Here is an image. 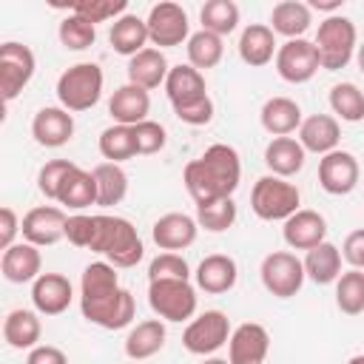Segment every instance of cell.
<instances>
[{"mask_svg": "<svg viewBox=\"0 0 364 364\" xmlns=\"http://www.w3.org/2000/svg\"><path fill=\"white\" fill-rule=\"evenodd\" d=\"M65 239L74 247H85V250L105 256L114 267H134L145 256L136 228L122 216L74 213L65 222Z\"/></svg>", "mask_w": 364, "mask_h": 364, "instance_id": "6da1fadb", "label": "cell"}, {"mask_svg": "<svg viewBox=\"0 0 364 364\" xmlns=\"http://www.w3.org/2000/svg\"><path fill=\"white\" fill-rule=\"evenodd\" d=\"M80 310L102 330H122L136 316V301L131 290L119 284L117 267L111 262H91L80 279Z\"/></svg>", "mask_w": 364, "mask_h": 364, "instance_id": "7a4b0ae2", "label": "cell"}, {"mask_svg": "<svg viewBox=\"0 0 364 364\" xmlns=\"http://www.w3.org/2000/svg\"><path fill=\"white\" fill-rule=\"evenodd\" d=\"M242 179V162L236 148L230 145H210L199 159H191L182 171V182L191 199L199 205H210L219 199H233V191Z\"/></svg>", "mask_w": 364, "mask_h": 364, "instance_id": "3957f363", "label": "cell"}, {"mask_svg": "<svg viewBox=\"0 0 364 364\" xmlns=\"http://www.w3.org/2000/svg\"><path fill=\"white\" fill-rule=\"evenodd\" d=\"M301 202V193L293 182L282 179V176H259L253 182V191H250V208L259 219L264 222H287L299 208Z\"/></svg>", "mask_w": 364, "mask_h": 364, "instance_id": "277c9868", "label": "cell"}, {"mask_svg": "<svg viewBox=\"0 0 364 364\" xmlns=\"http://www.w3.org/2000/svg\"><path fill=\"white\" fill-rule=\"evenodd\" d=\"M102 68L97 63H77L57 80V100L65 111H88L102 97Z\"/></svg>", "mask_w": 364, "mask_h": 364, "instance_id": "5b68a950", "label": "cell"}, {"mask_svg": "<svg viewBox=\"0 0 364 364\" xmlns=\"http://www.w3.org/2000/svg\"><path fill=\"white\" fill-rule=\"evenodd\" d=\"M355 23L350 17H341V14H333L327 20L318 23V31H316V48H318V60H321V68L327 71H341L353 54H355Z\"/></svg>", "mask_w": 364, "mask_h": 364, "instance_id": "8992f818", "label": "cell"}, {"mask_svg": "<svg viewBox=\"0 0 364 364\" xmlns=\"http://www.w3.org/2000/svg\"><path fill=\"white\" fill-rule=\"evenodd\" d=\"M148 304L165 321H188L196 313V290L185 279H159L148 284Z\"/></svg>", "mask_w": 364, "mask_h": 364, "instance_id": "52a82bcc", "label": "cell"}, {"mask_svg": "<svg viewBox=\"0 0 364 364\" xmlns=\"http://www.w3.org/2000/svg\"><path fill=\"white\" fill-rule=\"evenodd\" d=\"M259 276H262V284L270 296L276 299H290L301 290L304 284V264L301 259H296V253L290 250H273L262 259V267H259Z\"/></svg>", "mask_w": 364, "mask_h": 364, "instance_id": "ba28073f", "label": "cell"}, {"mask_svg": "<svg viewBox=\"0 0 364 364\" xmlns=\"http://www.w3.org/2000/svg\"><path fill=\"white\" fill-rule=\"evenodd\" d=\"M34 68H37V60H34V51L23 43H3L0 46V94H3V102H11L34 77Z\"/></svg>", "mask_w": 364, "mask_h": 364, "instance_id": "9c48e42d", "label": "cell"}, {"mask_svg": "<svg viewBox=\"0 0 364 364\" xmlns=\"http://www.w3.org/2000/svg\"><path fill=\"white\" fill-rule=\"evenodd\" d=\"M228 341H230V318L222 310H205L202 316L191 318V324L182 333V347L193 355H210Z\"/></svg>", "mask_w": 364, "mask_h": 364, "instance_id": "30bf717a", "label": "cell"}, {"mask_svg": "<svg viewBox=\"0 0 364 364\" xmlns=\"http://www.w3.org/2000/svg\"><path fill=\"white\" fill-rule=\"evenodd\" d=\"M145 26H148L151 43L159 48H173V46H182L185 40H191V23L179 3H156L148 11Z\"/></svg>", "mask_w": 364, "mask_h": 364, "instance_id": "8fae6325", "label": "cell"}, {"mask_svg": "<svg viewBox=\"0 0 364 364\" xmlns=\"http://www.w3.org/2000/svg\"><path fill=\"white\" fill-rule=\"evenodd\" d=\"M321 68V60H318V48L316 43L299 37V40H287L279 46L276 51V71L284 82H307L316 77V71Z\"/></svg>", "mask_w": 364, "mask_h": 364, "instance_id": "7c38bea8", "label": "cell"}, {"mask_svg": "<svg viewBox=\"0 0 364 364\" xmlns=\"http://www.w3.org/2000/svg\"><path fill=\"white\" fill-rule=\"evenodd\" d=\"M65 222H68V216L63 213V208H54V205L31 208V210L23 216V222H20L23 242H28V245H34V247L57 245V242L65 236Z\"/></svg>", "mask_w": 364, "mask_h": 364, "instance_id": "4fadbf2b", "label": "cell"}, {"mask_svg": "<svg viewBox=\"0 0 364 364\" xmlns=\"http://www.w3.org/2000/svg\"><path fill=\"white\" fill-rule=\"evenodd\" d=\"M318 185L333 196H347L358 185V159L350 151H330L318 159Z\"/></svg>", "mask_w": 364, "mask_h": 364, "instance_id": "5bb4252c", "label": "cell"}, {"mask_svg": "<svg viewBox=\"0 0 364 364\" xmlns=\"http://www.w3.org/2000/svg\"><path fill=\"white\" fill-rule=\"evenodd\" d=\"M270 350V336L262 324L245 321L230 333L228 341V361L230 364H264Z\"/></svg>", "mask_w": 364, "mask_h": 364, "instance_id": "9a60e30c", "label": "cell"}, {"mask_svg": "<svg viewBox=\"0 0 364 364\" xmlns=\"http://www.w3.org/2000/svg\"><path fill=\"white\" fill-rule=\"evenodd\" d=\"M196 233H199V222H196L193 216L176 213V210L159 216V219L154 222V228H151V236H154L156 247H159V250H168V253L191 247V245L196 242Z\"/></svg>", "mask_w": 364, "mask_h": 364, "instance_id": "2e32d148", "label": "cell"}, {"mask_svg": "<svg viewBox=\"0 0 364 364\" xmlns=\"http://www.w3.org/2000/svg\"><path fill=\"white\" fill-rule=\"evenodd\" d=\"M71 299H74V290L63 273H40L37 282H31V301H34V310L43 316L65 313Z\"/></svg>", "mask_w": 364, "mask_h": 364, "instance_id": "e0dca14e", "label": "cell"}, {"mask_svg": "<svg viewBox=\"0 0 364 364\" xmlns=\"http://www.w3.org/2000/svg\"><path fill=\"white\" fill-rule=\"evenodd\" d=\"M282 236H284L287 247H293V250H313V247H318V245L324 242V236H327V222H324V216H321L318 210L301 208V210H296V213L284 222Z\"/></svg>", "mask_w": 364, "mask_h": 364, "instance_id": "ac0fdd59", "label": "cell"}, {"mask_svg": "<svg viewBox=\"0 0 364 364\" xmlns=\"http://www.w3.org/2000/svg\"><path fill=\"white\" fill-rule=\"evenodd\" d=\"M31 136L43 148H60L74 136V117L65 108H40L31 119Z\"/></svg>", "mask_w": 364, "mask_h": 364, "instance_id": "d6986e66", "label": "cell"}, {"mask_svg": "<svg viewBox=\"0 0 364 364\" xmlns=\"http://www.w3.org/2000/svg\"><path fill=\"white\" fill-rule=\"evenodd\" d=\"M148 111H151L148 91L139 88V85H131V82L119 85L108 100V114L117 125H131L134 128V125L148 119Z\"/></svg>", "mask_w": 364, "mask_h": 364, "instance_id": "ffe728a7", "label": "cell"}, {"mask_svg": "<svg viewBox=\"0 0 364 364\" xmlns=\"http://www.w3.org/2000/svg\"><path fill=\"white\" fill-rule=\"evenodd\" d=\"M40 267H43V256H40V250H37L34 245H28V242H17V245H11L9 250H3L0 270H3V279L11 282V284L37 282Z\"/></svg>", "mask_w": 364, "mask_h": 364, "instance_id": "44dd1931", "label": "cell"}, {"mask_svg": "<svg viewBox=\"0 0 364 364\" xmlns=\"http://www.w3.org/2000/svg\"><path fill=\"white\" fill-rule=\"evenodd\" d=\"M338 139H341V128H338V119L330 114H313L299 125V142L304 151L324 156L338 148Z\"/></svg>", "mask_w": 364, "mask_h": 364, "instance_id": "7402d4cb", "label": "cell"}, {"mask_svg": "<svg viewBox=\"0 0 364 364\" xmlns=\"http://www.w3.org/2000/svg\"><path fill=\"white\" fill-rule=\"evenodd\" d=\"M236 279H239V267L225 253H210L196 267V284H199V290H205L210 296H219V293L233 290Z\"/></svg>", "mask_w": 364, "mask_h": 364, "instance_id": "603a6c76", "label": "cell"}, {"mask_svg": "<svg viewBox=\"0 0 364 364\" xmlns=\"http://www.w3.org/2000/svg\"><path fill=\"white\" fill-rule=\"evenodd\" d=\"M276 34L264 23H250L239 37V57L250 68H262L276 57Z\"/></svg>", "mask_w": 364, "mask_h": 364, "instance_id": "cb8c5ba5", "label": "cell"}, {"mask_svg": "<svg viewBox=\"0 0 364 364\" xmlns=\"http://www.w3.org/2000/svg\"><path fill=\"white\" fill-rule=\"evenodd\" d=\"M168 71H171V65H168V60L159 48H145V51H139L136 57L128 60V82L139 85L145 91L165 85Z\"/></svg>", "mask_w": 364, "mask_h": 364, "instance_id": "d4e9b609", "label": "cell"}, {"mask_svg": "<svg viewBox=\"0 0 364 364\" xmlns=\"http://www.w3.org/2000/svg\"><path fill=\"white\" fill-rule=\"evenodd\" d=\"M165 94H168V100H171L173 108L191 105V102L208 97L202 71H196L193 65H173L168 71V80H165Z\"/></svg>", "mask_w": 364, "mask_h": 364, "instance_id": "484cf974", "label": "cell"}, {"mask_svg": "<svg viewBox=\"0 0 364 364\" xmlns=\"http://www.w3.org/2000/svg\"><path fill=\"white\" fill-rule=\"evenodd\" d=\"M304 154L307 151L301 148L299 139H293V136H273L267 142V148H264V165L270 168L273 176L287 179V176H293V173H299L304 168Z\"/></svg>", "mask_w": 364, "mask_h": 364, "instance_id": "4316f807", "label": "cell"}, {"mask_svg": "<svg viewBox=\"0 0 364 364\" xmlns=\"http://www.w3.org/2000/svg\"><path fill=\"white\" fill-rule=\"evenodd\" d=\"M262 128L273 136H287L301 125V108L290 97H270L259 111Z\"/></svg>", "mask_w": 364, "mask_h": 364, "instance_id": "83f0119b", "label": "cell"}, {"mask_svg": "<svg viewBox=\"0 0 364 364\" xmlns=\"http://www.w3.org/2000/svg\"><path fill=\"white\" fill-rule=\"evenodd\" d=\"M310 23H313V9L307 3H299V0H282L270 11V28H273V34H282L287 40L304 37V31L310 28Z\"/></svg>", "mask_w": 364, "mask_h": 364, "instance_id": "f1b7e54d", "label": "cell"}, {"mask_svg": "<svg viewBox=\"0 0 364 364\" xmlns=\"http://www.w3.org/2000/svg\"><path fill=\"white\" fill-rule=\"evenodd\" d=\"M151 37H148V26H145V20L142 17H136V14H122L119 20H114V26H111V31H108V43H111V48L117 51V54H122V57H136L139 51H145Z\"/></svg>", "mask_w": 364, "mask_h": 364, "instance_id": "f546056e", "label": "cell"}, {"mask_svg": "<svg viewBox=\"0 0 364 364\" xmlns=\"http://www.w3.org/2000/svg\"><path fill=\"white\" fill-rule=\"evenodd\" d=\"M40 336H43V324L34 310L17 307L3 318V338L14 350H34Z\"/></svg>", "mask_w": 364, "mask_h": 364, "instance_id": "4dcf8cb0", "label": "cell"}, {"mask_svg": "<svg viewBox=\"0 0 364 364\" xmlns=\"http://www.w3.org/2000/svg\"><path fill=\"white\" fill-rule=\"evenodd\" d=\"M165 336L168 333L159 318H145L136 327H131V333L125 336V355L131 361H145L165 347Z\"/></svg>", "mask_w": 364, "mask_h": 364, "instance_id": "1f68e13d", "label": "cell"}, {"mask_svg": "<svg viewBox=\"0 0 364 364\" xmlns=\"http://www.w3.org/2000/svg\"><path fill=\"white\" fill-rule=\"evenodd\" d=\"M57 202L71 208V210H85L88 205H97V179H94V173L82 171V168H74L63 179Z\"/></svg>", "mask_w": 364, "mask_h": 364, "instance_id": "d6a6232c", "label": "cell"}, {"mask_svg": "<svg viewBox=\"0 0 364 364\" xmlns=\"http://www.w3.org/2000/svg\"><path fill=\"white\" fill-rule=\"evenodd\" d=\"M301 264H304V276L313 279L316 284L338 282V276H341V250L333 242H321L318 247L307 250Z\"/></svg>", "mask_w": 364, "mask_h": 364, "instance_id": "836d02e7", "label": "cell"}, {"mask_svg": "<svg viewBox=\"0 0 364 364\" xmlns=\"http://www.w3.org/2000/svg\"><path fill=\"white\" fill-rule=\"evenodd\" d=\"M91 173L97 179V205L111 208V205H119L125 199V193H128V173L117 162H100Z\"/></svg>", "mask_w": 364, "mask_h": 364, "instance_id": "e575fe53", "label": "cell"}, {"mask_svg": "<svg viewBox=\"0 0 364 364\" xmlns=\"http://www.w3.org/2000/svg\"><path fill=\"white\" fill-rule=\"evenodd\" d=\"M185 51H188V65H193L196 71H202V68H216V65L222 63L225 43H222V37H216V34H210V31L202 28V31L191 34Z\"/></svg>", "mask_w": 364, "mask_h": 364, "instance_id": "d590c367", "label": "cell"}, {"mask_svg": "<svg viewBox=\"0 0 364 364\" xmlns=\"http://www.w3.org/2000/svg\"><path fill=\"white\" fill-rule=\"evenodd\" d=\"M199 20H202L205 31L225 37V34L236 31V26H239V6L233 0H208L199 11Z\"/></svg>", "mask_w": 364, "mask_h": 364, "instance_id": "8d00e7d4", "label": "cell"}, {"mask_svg": "<svg viewBox=\"0 0 364 364\" xmlns=\"http://www.w3.org/2000/svg\"><path fill=\"white\" fill-rule=\"evenodd\" d=\"M100 154L105 156V162H125L131 156H136V139H134V128L131 125H111L100 134Z\"/></svg>", "mask_w": 364, "mask_h": 364, "instance_id": "74e56055", "label": "cell"}, {"mask_svg": "<svg viewBox=\"0 0 364 364\" xmlns=\"http://www.w3.org/2000/svg\"><path fill=\"white\" fill-rule=\"evenodd\" d=\"M330 108L344 122H361L364 119V94L355 82H336L330 88Z\"/></svg>", "mask_w": 364, "mask_h": 364, "instance_id": "f35d334b", "label": "cell"}, {"mask_svg": "<svg viewBox=\"0 0 364 364\" xmlns=\"http://www.w3.org/2000/svg\"><path fill=\"white\" fill-rule=\"evenodd\" d=\"M336 304L344 316H361L364 313V273L347 270L336 282Z\"/></svg>", "mask_w": 364, "mask_h": 364, "instance_id": "ab89813d", "label": "cell"}, {"mask_svg": "<svg viewBox=\"0 0 364 364\" xmlns=\"http://www.w3.org/2000/svg\"><path fill=\"white\" fill-rule=\"evenodd\" d=\"M97 40V26L88 23L85 17L80 14H68L63 23H60V43L68 48V51H85L91 48Z\"/></svg>", "mask_w": 364, "mask_h": 364, "instance_id": "60d3db41", "label": "cell"}, {"mask_svg": "<svg viewBox=\"0 0 364 364\" xmlns=\"http://www.w3.org/2000/svg\"><path fill=\"white\" fill-rule=\"evenodd\" d=\"M71 14L85 17L88 23H105V20H119L122 14H128V3L125 0H74L68 3Z\"/></svg>", "mask_w": 364, "mask_h": 364, "instance_id": "b9f144b4", "label": "cell"}, {"mask_svg": "<svg viewBox=\"0 0 364 364\" xmlns=\"http://www.w3.org/2000/svg\"><path fill=\"white\" fill-rule=\"evenodd\" d=\"M196 222L199 228L210 230V233H222L236 222V205L233 199H219L210 205H199L196 208Z\"/></svg>", "mask_w": 364, "mask_h": 364, "instance_id": "7bdbcfd3", "label": "cell"}, {"mask_svg": "<svg viewBox=\"0 0 364 364\" xmlns=\"http://www.w3.org/2000/svg\"><path fill=\"white\" fill-rule=\"evenodd\" d=\"M74 168H77V165L68 162V159H51V162H46V165L40 168V173H37V188H40V193H43L46 199H57L63 179H65Z\"/></svg>", "mask_w": 364, "mask_h": 364, "instance_id": "ee69618b", "label": "cell"}, {"mask_svg": "<svg viewBox=\"0 0 364 364\" xmlns=\"http://www.w3.org/2000/svg\"><path fill=\"white\" fill-rule=\"evenodd\" d=\"M148 279L159 282V279H191V267L179 253H159L151 264H148Z\"/></svg>", "mask_w": 364, "mask_h": 364, "instance_id": "f6af8a7d", "label": "cell"}, {"mask_svg": "<svg viewBox=\"0 0 364 364\" xmlns=\"http://www.w3.org/2000/svg\"><path fill=\"white\" fill-rule=\"evenodd\" d=\"M134 139H136V154H145L148 156V154H156V151L165 148L168 134H165V128L159 122L145 119V122L134 125Z\"/></svg>", "mask_w": 364, "mask_h": 364, "instance_id": "bcb514c9", "label": "cell"}, {"mask_svg": "<svg viewBox=\"0 0 364 364\" xmlns=\"http://www.w3.org/2000/svg\"><path fill=\"white\" fill-rule=\"evenodd\" d=\"M173 114L185 122V125H208L213 119V100L210 97H202L191 105H179L173 108Z\"/></svg>", "mask_w": 364, "mask_h": 364, "instance_id": "7dc6e473", "label": "cell"}, {"mask_svg": "<svg viewBox=\"0 0 364 364\" xmlns=\"http://www.w3.org/2000/svg\"><path fill=\"white\" fill-rule=\"evenodd\" d=\"M341 259H344L350 267H355V270L364 267V228L347 233V239H344V245H341Z\"/></svg>", "mask_w": 364, "mask_h": 364, "instance_id": "c3c4849f", "label": "cell"}, {"mask_svg": "<svg viewBox=\"0 0 364 364\" xmlns=\"http://www.w3.org/2000/svg\"><path fill=\"white\" fill-rule=\"evenodd\" d=\"M17 233H20L17 213H14L9 205H3V208H0V250H9L11 245H17V242H14Z\"/></svg>", "mask_w": 364, "mask_h": 364, "instance_id": "681fc988", "label": "cell"}, {"mask_svg": "<svg viewBox=\"0 0 364 364\" xmlns=\"http://www.w3.org/2000/svg\"><path fill=\"white\" fill-rule=\"evenodd\" d=\"M26 364H68L65 353L54 344H37L34 350H28Z\"/></svg>", "mask_w": 364, "mask_h": 364, "instance_id": "f907efd6", "label": "cell"}, {"mask_svg": "<svg viewBox=\"0 0 364 364\" xmlns=\"http://www.w3.org/2000/svg\"><path fill=\"white\" fill-rule=\"evenodd\" d=\"M307 6L316 9V11H327V14L333 17V11H338V9L344 6V0H310Z\"/></svg>", "mask_w": 364, "mask_h": 364, "instance_id": "816d5d0a", "label": "cell"}, {"mask_svg": "<svg viewBox=\"0 0 364 364\" xmlns=\"http://www.w3.org/2000/svg\"><path fill=\"white\" fill-rule=\"evenodd\" d=\"M355 63H358V71L364 74V43L355 48Z\"/></svg>", "mask_w": 364, "mask_h": 364, "instance_id": "f5cc1de1", "label": "cell"}, {"mask_svg": "<svg viewBox=\"0 0 364 364\" xmlns=\"http://www.w3.org/2000/svg\"><path fill=\"white\" fill-rule=\"evenodd\" d=\"M202 364H230V361L228 358H205Z\"/></svg>", "mask_w": 364, "mask_h": 364, "instance_id": "db71d44e", "label": "cell"}, {"mask_svg": "<svg viewBox=\"0 0 364 364\" xmlns=\"http://www.w3.org/2000/svg\"><path fill=\"white\" fill-rule=\"evenodd\" d=\"M347 364H364V355H353Z\"/></svg>", "mask_w": 364, "mask_h": 364, "instance_id": "11a10c76", "label": "cell"}]
</instances>
